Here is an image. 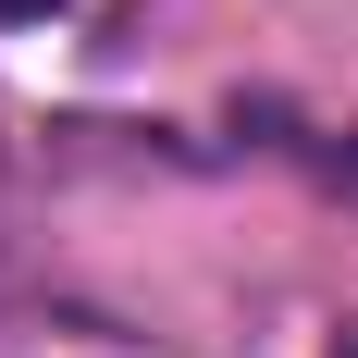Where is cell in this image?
I'll return each instance as SVG.
<instances>
[{"label": "cell", "mask_w": 358, "mask_h": 358, "mask_svg": "<svg viewBox=\"0 0 358 358\" xmlns=\"http://www.w3.org/2000/svg\"><path fill=\"white\" fill-rule=\"evenodd\" d=\"M334 185H346V198H358V136H346V148H334Z\"/></svg>", "instance_id": "6da1fadb"}, {"label": "cell", "mask_w": 358, "mask_h": 358, "mask_svg": "<svg viewBox=\"0 0 358 358\" xmlns=\"http://www.w3.org/2000/svg\"><path fill=\"white\" fill-rule=\"evenodd\" d=\"M334 358H358V322H346V334H334Z\"/></svg>", "instance_id": "7a4b0ae2"}]
</instances>
